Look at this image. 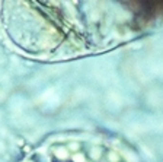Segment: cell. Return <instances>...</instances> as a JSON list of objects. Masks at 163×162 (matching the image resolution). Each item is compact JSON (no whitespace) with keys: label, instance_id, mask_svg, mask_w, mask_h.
Returning <instances> with one entry per match:
<instances>
[{"label":"cell","instance_id":"obj_1","mask_svg":"<svg viewBox=\"0 0 163 162\" xmlns=\"http://www.w3.org/2000/svg\"><path fill=\"white\" fill-rule=\"evenodd\" d=\"M106 161H108V162H120V156L116 155V152L109 150V152L106 153Z\"/></svg>","mask_w":163,"mask_h":162}]
</instances>
